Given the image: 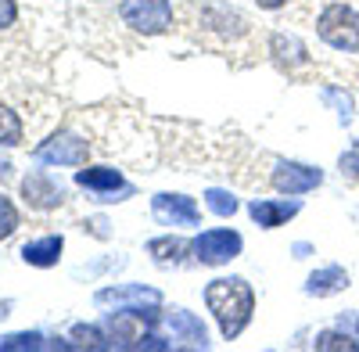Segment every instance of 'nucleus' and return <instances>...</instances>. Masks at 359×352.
Listing matches in <instances>:
<instances>
[{
    "instance_id": "nucleus-1",
    "label": "nucleus",
    "mask_w": 359,
    "mask_h": 352,
    "mask_svg": "<svg viewBox=\"0 0 359 352\" xmlns=\"http://www.w3.org/2000/svg\"><path fill=\"white\" fill-rule=\"evenodd\" d=\"M205 306L208 313L216 316L219 334L226 341H233L248 324L255 313V287L245 277H216L212 284L205 287Z\"/></svg>"
},
{
    "instance_id": "nucleus-2",
    "label": "nucleus",
    "mask_w": 359,
    "mask_h": 352,
    "mask_svg": "<svg viewBox=\"0 0 359 352\" xmlns=\"http://www.w3.org/2000/svg\"><path fill=\"white\" fill-rule=\"evenodd\" d=\"M316 33L320 40L331 47V50H341V54H359V11L352 4H327L316 18Z\"/></svg>"
},
{
    "instance_id": "nucleus-3",
    "label": "nucleus",
    "mask_w": 359,
    "mask_h": 352,
    "mask_svg": "<svg viewBox=\"0 0 359 352\" xmlns=\"http://www.w3.org/2000/svg\"><path fill=\"white\" fill-rule=\"evenodd\" d=\"M245 248V238L230 226H216V230H201L191 241V255L201 266H226L230 259H237Z\"/></svg>"
},
{
    "instance_id": "nucleus-4",
    "label": "nucleus",
    "mask_w": 359,
    "mask_h": 352,
    "mask_svg": "<svg viewBox=\"0 0 359 352\" xmlns=\"http://www.w3.org/2000/svg\"><path fill=\"white\" fill-rule=\"evenodd\" d=\"M118 18H123L133 33L158 36L172 29V4L169 0H123L118 4Z\"/></svg>"
},
{
    "instance_id": "nucleus-5",
    "label": "nucleus",
    "mask_w": 359,
    "mask_h": 352,
    "mask_svg": "<svg viewBox=\"0 0 359 352\" xmlns=\"http://www.w3.org/2000/svg\"><path fill=\"white\" fill-rule=\"evenodd\" d=\"M33 158L43 162V165H72V169H76V165H86L90 144H86L83 137L69 133V130H57V133H50L47 140L36 144Z\"/></svg>"
},
{
    "instance_id": "nucleus-6",
    "label": "nucleus",
    "mask_w": 359,
    "mask_h": 352,
    "mask_svg": "<svg viewBox=\"0 0 359 352\" xmlns=\"http://www.w3.org/2000/svg\"><path fill=\"white\" fill-rule=\"evenodd\" d=\"M76 184L90 194H97V201H126L133 194V187L123 180V172L111 165H90V169H76Z\"/></svg>"
},
{
    "instance_id": "nucleus-7",
    "label": "nucleus",
    "mask_w": 359,
    "mask_h": 352,
    "mask_svg": "<svg viewBox=\"0 0 359 352\" xmlns=\"http://www.w3.org/2000/svg\"><path fill=\"white\" fill-rule=\"evenodd\" d=\"M269 184H273V191L280 194H309L323 184V169L316 165H306V162H277L273 165V176H269Z\"/></svg>"
},
{
    "instance_id": "nucleus-8",
    "label": "nucleus",
    "mask_w": 359,
    "mask_h": 352,
    "mask_svg": "<svg viewBox=\"0 0 359 352\" xmlns=\"http://www.w3.org/2000/svg\"><path fill=\"white\" fill-rule=\"evenodd\" d=\"M22 198H25L29 209H36V212H50V209H57V205L65 201V187L57 184L50 172L33 169V172H25V176H22Z\"/></svg>"
},
{
    "instance_id": "nucleus-9",
    "label": "nucleus",
    "mask_w": 359,
    "mask_h": 352,
    "mask_svg": "<svg viewBox=\"0 0 359 352\" xmlns=\"http://www.w3.org/2000/svg\"><path fill=\"white\" fill-rule=\"evenodd\" d=\"M151 212H155V219L158 223H165V226H198L201 223V212H198V205H194V198H187V194H155L151 198Z\"/></svg>"
},
{
    "instance_id": "nucleus-10",
    "label": "nucleus",
    "mask_w": 359,
    "mask_h": 352,
    "mask_svg": "<svg viewBox=\"0 0 359 352\" xmlns=\"http://www.w3.org/2000/svg\"><path fill=\"white\" fill-rule=\"evenodd\" d=\"M298 212H302V201H298L294 194H287V198H255V201L248 205V216H252L262 230H277V226H284L287 219H294Z\"/></svg>"
},
{
    "instance_id": "nucleus-11",
    "label": "nucleus",
    "mask_w": 359,
    "mask_h": 352,
    "mask_svg": "<svg viewBox=\"0 0 359 352\" xmlns=\"http://www.w3.org/2000/svg\"><path fill=\"white\" fill-rule=\"evenodd\" d=\"M97 306H115V309H126V306H147V302H162V295L155 287H144V284H115V287H101L94 295Z\"/></svg>"
},
{
    "instance_id": "nucleus-12",
    "label": "nucleus",
    "mask_w": 359,
    "mask_h": 352,
    "mask_svg": "<svg viewBox=\"0 0 359 352\" xmlns=\"http://www.w3.org/2000/svg\"><path fill=\"white\" fill-rule=\"evenodd\" d=\"M165 327L172 331L176 341H184V345H191V348H208V331H205V324H201L194 313H187V309H165Z\"/></svg>"
},
{
    "instance_id": "nucleus-13",
    "label": "nucleus",
    "mask_w": 359,
    "mask_h": 352,
    "mask_svg": "<svg viewBox=\"0 0 359 352\" xmlns=\"http://www.w3.org/2000/svg\"><path fill=\"white\" fill-rule=\"evenodd\" d=\"M62 252H65L62 233H47V238H36V241L22 245V259L29 262V266H36V270L57 266V262H62Z\"/></svg>"
},
{
    "instance_id": "nucleus-14",
    "label": "nucleus",
    "mask_w": 359,
    "mask_h": 352,
    "mask_svg": "<svg viewBox=\"0 0 359 352\" xmlns=\"http://www.w3.org/2000/svg\"><path fill=\"white\" fill-rule=\"evenodd\" d=\"M345 287H348V270L338 266V262L320 266V270H313L306 277V295H313V299H331V295H338V291H345Z\"/></svg>"
},
{
    "instance_id": "nucleus-15",
    "label": "nucleus",
    "mask_w": 359,
    "mask_h": 352,
    "mask_svg": "<svg viewBox=\"0 0 359 352\" xmlns=\"http://www.w3.org/2000/svg\"><path fill=\"white\" fill-rule=\"evenodd\" d=\"M269 54H273V62L284 65V69L309 65V47L298 40L294 33H273V36H269Z\"/></svg>"
},
{
    "instance_id": "nucleus-16",
    "label": "nucleus",
    "mask_w": 359,
    "mask_h": 352,
    "mask_svg": "<svg viewBox=\"0 0 359 352\" xmlns=\"http://www.w3.org/2000/svg\"><path fill=\"white\" fill-rule=\"evenodd\" d=\"M191 252L187 241H180V238H151L147 241V255H151L155 262H162V266H176V262H184V255Z\"/></svg>"
},
{
    "instance_id": "nucleus-17",
    "label": "nucleus",
    "mask_w": 359,
    "mask_h": 352,
    "mask_svg": "<svg viewBox=\"0 0 359 352\" xmlns=\"http://www.w3.org/2000/svg\"><path fill=\"white\" fill-rule=\"evenodd\" d=\"M313 348L316 352H355L359 348V338L345 327H327L313 338Z\"/></svg>"
},
{
    "instance_id": "nucleus-18",
    "label": "nucleus",
    "mask_w": 359,
    "mask_h": 352,
    "mask_svg": "<svg viewBox=\"0 0 359 352\" xmlns=\"http://www.w3.org/2000/svg\"><path fill=\"white\" fill-rule=\"evenodd\" d=\"M320 101L334 108V115H338L341 126L352 123V94H348V90H341V86H323V90H320Z\"/></svg>"
},
{
    "instance_id": "nucleus-19",
    "label": "nucleus",
    "mask_w": 359,
    "mask_h": 352,
    "mask_svg": "<svg viewBox=\"0 0 359 352\" xmlns=\"http://www.w3.org/2000/svg\"><path fill=\"white\" fill-rule=\"evenodd\" d=\"M18 144H22V119L8 104H0V148H18Z\"/></svg>"
},
{
    "instance_id": "nucleus-20",
    "label": "nucleus",
    "mask_w": 359,
    "mask_h": 352,
    "mask_svg": "<svg viewBox=\"0 0 359 352\" xmlns=\"http://www.w3.org/2000/svg\"><path fill=\"white\" fill-rule=\"evenodd\" d=\"M72 338H76L72 345H79V348H108V334L101 324H76Z\"/></svg>"
},
{
    "instance_id": "nucleus-21",
    "label": "nucleus",
    "mask_w": 359,
    "mask_h": 352,
    "mask_svg": "<svg viewBox=\"0 0 359 352\" xmlns=\"http://www.w3.org/2000/svg\"><path fill=\"white\" fill-rule=\"evenodd\" d=\"M205 205H208V212H216L223 219H230L237 212V198L230 191H223V187H208L205 191Z\"/></svg>"
},
{
    "instance_id": "nucleus-22",
    "label": "nucleus",
    "mask_w": 359,
    "mask_h": 352,
    "mask_svg": "<svg viewBox=\"0 0 359 352\" xmlns=\"http://www.w3.org/2000/svg\"><path fill=\"white\" fill-rule=\"evenodd\" d=\"M50 341H43L40 331H22V334H4L0 338V352H25V348H43Z\"/></svg>"
},
{
    "instance_id": "nucleus-23",
    "label": "nucleus",
    "mask_w": 359,
    "mask_h": 352,
    "mask_svg": "<svg viewBox=\"0 0 359 352\" xmlns=\"http://www.w3.org/2000/svg\"><path fill=\"white\" fill-rule=\"evenodd\" d=\"M338 172H341V180L359 184V137H355L348 148L338 155Z\"/></svg>"
},
{
    "instance_id": "nucleus-24",
    "label": "nucleus",
    "mask_w": 359,
    "mask_h": 352,
    "mask_svg": "<svg viewBox=\"0 0 359 352\" xmlns=\"http://www.w3.org/2000/svg\"><path fill=\"white\" fill-rule=\"evenodd\" d=\"M15 230H18V209H15V201L0 191V241H8Z\"/></svg>"
},
{
    "instance_id": "nucleus-25",
    "label": "nucleus",
    "mask_w": 359,
    "mask_h": 352,
    "mask_svg": "<svg viewBox=\"0 0 359 352\" xmlns=\"http://www.w3.org/2000/svg\"><path fill=\"white\" fill-rule=\"evenodd\" d=\"M18 22V4L15 0H0V29H11Z\"/></svg>"
},
{
    "instance_id": "nucleus-26",
    "label": "nucleus",
    "mask_w": 359,
    "mask_h": 352,
    "mask_svg": "<svg viewBox=\"0 0 359 352\" xmlns=\"http://www.w3.org/2000/svg\"><path fill=\"white\" fill-rule=\"evenodd\" d=\"M338 327H345V331H352L359 338V313H341L338 316Z\"/></svg>"
},
{
    "instance_id": "nucleus-27",
    "label": "nucleus",
    "mask_w": 359,
    "mask_h": 352,
    "mask_svg": "<svg viewBox=\"0 0 359 352\" xmlns=\"http://www.w3.org/2000/svg\"><path fill=\"white\" fill-rule=\"evenodd\" d=\"M255 4L262 8V11H280V8H287L291 0H255Z\"/></svg>"
},
{
    "instance_id": "nucleus-28",
    "label": "nucleus",
    "mask_w": 359,
    "mask_h": 352,
    "mask_svg": "<svg viewBox=\"0 0 359 352\" xmlns=\"http://www.w3.org/2000/svg\"><path fill=\"white\" fill-rule=\"evenodd\" d=\"M309 252H313V245H306V241H298V245H294V255H298V259H306Z\"/></svg>"
},
{
    "instance_id": "nucleus-29",
    "label": "nucleus",
    "mask_w": 359,
    "mask_h": 352,
    "mask_svg": "<svg viewBox=\"0 0 359 352\" xmlns=\"http://www.w3.org/2000/svg\"><path fill=\"white\" fill-rule=\"evenodd\" d=\"M4 176H11V162H8V158H0V180H4Z\"/></svg>"
}]
</instances>
